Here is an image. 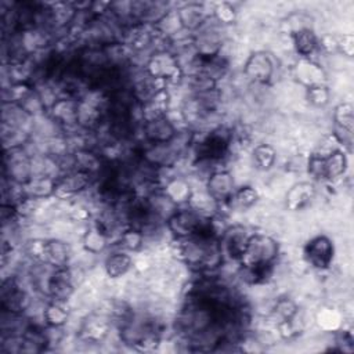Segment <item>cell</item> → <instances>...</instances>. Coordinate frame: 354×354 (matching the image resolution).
Instances as JSON below:
<instances>
[{"instance_id":"23","label":"cell","mask_w":354,"mask_h":354,"mask_svg":"<svg viewBox=\"0 0 354 354\" xmlns=\"http://www.w3.org/2000/svg\"><path fill=\"white\" fill-rule=\"evenodd\" d=\"M252 166L259 171H268L277 162V151L271 144L260 142L252 149Z\"/></svg>"},{"instance_id":"4","label":"cell","mask_w":354,"mask_h":354,"mask_svg":"<svg viewBox=\"0 0 354 354\" xmlns=\"http://www.w3.org/2000/svg\"><path fill=\"white\" fill-rule=\"evenodd\" d=\"M3 153V177L25 185L33 177L32 155L26 147L6 149Z\"/></svg>"},{"instance_id":"1","label":"cell","mask_w":354,"mask_h":354,"mask_svg":"<svg viewBox=\"0 0 354 354\" xmlns=\"http://www.w3.org/2000/svg\"><path fill=\"white\" fill-rule=\"evenodd\" d=\"M278 256L279 243L275 238L261 232H252L239 260V266L270 267L275 266Z\"/></svg>"},{"instance_id":"12","label":"cell","mask_w":354,"mask_h":354,"mask_svg":"<svg viewBox=\"0 0 354 354\" xmlns=\"http://www.w3.org/2000/svg\"><path fill=\"white\" fill-rule=\"evenodd\" d=\"M348 160L344 149H336L325 156H321V180L336 181L347 171Z\"/></svg>"},{"instance_id":"3","label":"cell","mask_w":354,"mask_h":354,"mask_svg":"<svg viewBox=\"0 0 354 354\" xmlns=\"http://www.w3.org/2000/svg\"><path fill=\"white\" fill-rule=\"evenodd\" d=\"M224 26L213 17H209L202 26L192 33V48L198 58L213 59L223 54L225 43Z\"/></svg>"},{"instance_id":"30","label":"cell","mask_w":354,"mask_h":354,"mask_svg":"<svg viewBox=\"0 0 354 354\" xmlns=\"http://www.w3.org/2000/svg\"><path fill=\"white\" fill-rule=\"evenodd\" d=\"M336 51L344 57H353L354 53V36L353 33H343L336 37Z\"/></svg>"},{"instance_id":"10","label":"cell","mask_w":354,"mask_h":354,"mask_svg":"<svg viewBox=\"0 0 354 354\" xmlns=\"http://www.w3.org/2000/svg\"><path fill=\"white\" fill-rule=\"evenodd\" d=\"M205 189L220 205H227L236 189L235 177L227 169H214L205 180Z\"/></svg>"},{"instance_id":"11","label":"cell","mask_w":354,"mask_h":354,"mask_svg":"<svg viewBox=\"0 0 354 354\" xmlns=\"http://www.w3.org/2000/svg\"><path fill=\"white\" fill-rule=\"evenodd\" d=\"M177 12L181 21L183 28L189 32L194 33L195 30H198L202 24L212 17V12L207 11V7L205 3H184L181 6L177 7Z\"/></svg>"},{"instance_id":"7","label":"cell","mask_w":354,"mask_h":354,"mask_svg":"<svg viewBox=\"0 0 354 354\" xmlns=\"http://www.w3.org/2000/svg\"><path fill=\"white\" fill-rule=\"evenodd\" d=\"M335 257V245L324 234L310 238L304 246V259L307 264L318 271H325L332 266Z\"/></svg>"},{"instance_id":"20","label":"cell","mask_w":354,"mask_h":354,"mask_svg":"<svg viewBox=\"0 0 354 354\" xmlns=\"http://www.w3.org/2000/svg\"><path fill=\"white\" fill-rule=\"evenodd\" d=\"M187 206H189L192 210H195L199 216L205 218H212L220 214V205L207 194L205 187L201 189L194 188Z\"/></svg>"},{"instance_id":"25","label":"cell","mask_w":354,"mask_h":354,"mask_svg":"<svg viewBox=\"0 0 354 354\" xmlns=\"http://www.w3.org/2000/svg\"><path fill=\"white\" fill-rule=\"evenodd\" d=\"M257 201H259L257 189L252 185H242L235 189V192L232 194L227 206L230 209L243 212V210H249L250 207H253L257 203Z\"/></svg>"},{"instance_id":"19","label":"cell","mask_w":354,"mask_h":354,"mask_svg":"<svg viewBox=\"0 0 354 354\" xmlns=\"http://www.w3.org/2000/svg\"><path fill=\"white\" fill-rule=\"evenodd\" d=\"M292 46L296 51V54L300 55V58H310L313 59V55L319 50V37L314 32L313 28L301 29L290 35Z\"/></svg>"},{"instance_id":"6","label":"cell","mask_w":354,"mask_h":354,"mask_svg":"<svg viewBox=\"0 0 354 354\" xmlns=\"http://www.w3.org/2000/svg\"><path fill=\"white\" fill-rule=\"evenodd\" d=\"M243 76L248 82L256 86H264L268 84L272 80V76L275 73V62L270 53L259 50L253 51L245 61Z\"/></svg>"},{"instance_id":"18","label":"cell","mask_w":354,"mask_h":354,"mask_svg":"<svg viewBox=\"0 0 354 354\" xmlns=\"http://www.w3.org/2000/svg\"><path fill=\"white\" fill-rule=\"evenodd\" d=\"M111 243H112L111 238L93 221L84 228L82 234L83 249L94 256L104 253L111 246Z\"/></svg>"},{"instance_id":"29","label":"cell","mask_w":354,"mask_h":354,"mask_svg":"<svg viewBox=\"0 0 354 354\" xmlns=\"http://www.w3.org/2000/svg\"><path fill=\"white\" fill-rule=\"evenodd\" d=\"M212 17L224 28L232 25L236 21V10L230 3H217L212 8Z\"/></svg>"},{"instance_id":"15","label":"cell","mask_w":354,"mask_h":354,"mask_svg":"<svg viewBox=\"0 0 354 354\" xmlns=\"http://www.w3.org/2000/svg\"><path fill=\"white\" fill-rule=\"evenodd\" d=\"M295 77L297 82L307 87L319 86L325 82V72L315 59L300 58L295 65Z\"/></svg>"},{"instance_id":"22","label":"cell","mask_w":354,"mask_h":354,"mask_svg":"<svg viewBox=\"0 0 354 354\" xmlns=\"http://www.w3.org/2000/svg\"><path fill=\"white\" fill-rule=\"evenodd\" d=\"M41 319L47 326L64 328L69 322V310L66 308L65 303L48 300L44 304Z\"/></svg>"},{"instance_id":"13","label":"cell","mask_w":354,"mask_h":354,"mask_svg":"<svg viewBox=\"0 0 354 354\" xmlns=\"http://www.w3.org/2000/svg\"><path fill=\"white\" fill-rule=\"evenodd\" d=\"M315 185L310 181H300L293 184L285 195V206L290 212H299L313 202L315 198Z\"/></svg>"},{"instance_id":"24","label":"cell","mask_w":354,"mask_h":354,"mask_svg":"<svg viewBox=\"0 0 354 354\" xmlns=\"http://www.w3.org/2000/svg\"><path fill=\"white\" fill-rule=\"evenodd\" d=\"M343 318L344 315L332 306L321 307L315 314V321L318 328L324 332H336L343 328Z\"/></svg>"},{"instance_id":"8","label":"cell","mask_w":354,"mask_h":354,"mask_svg":"<svg viewBox=\"0 0 354 354\" xmlns=\"http://www.w3.org/2000/svg\"><path fill=\"white\" fill-rule=\"evenodd\" d=\"M250 235H252V232L243 224L235 223V224L227 225L218 238L224 259L239 263Z\"/></svg>"},{"instance_id":"17","label":"cell","mask_w":354,"mask_h":354,"mask_svg":"<svg viewBox=\"0 0 354 354\" xmlns=\"http://www.w3.org/2000/svg\"><path fill=\"white\" fill-rule=\"evenodd\" d=\"M160 188L178 207L188 205V201L194 191V187L189 183V180L178 174H173L169 180H166L162 184Z\"/></svg>"},{"instance_id":"16","label":"cell","mask_w":354,"mask_h":354,"mask_svg":"<svg viewBox=\"0 0 354 354\" xmlns=\"http://www.w3.org/2000/svg\"><path fill=\"white\" fill-rule=\"evenodd\" d=\"M72 260V250L66 241L62 238H46L44 263L58 268L69 266Z\"/></svg>"},{"instance_id":"5","label":"cell","mask_w":354,"mask_h":354,"mask_svg":"<svg viewBox=\"0 0 354 354\" xmlns=\"http://www.w3.org/2000/svg\"><path fill=\"white\" fill-rule=\"evenodd\" d=\"M95 183V177L82 170H71L62 173L57 178L54 198L57 201H71L88 192Z\"/></svg>"},{"instance_id":"14","label":"cell","mask_w":354,"mask_h":354,"mask_svg":"<svg viewBox=\"0 0 354 354\" xmlns=\"http://www.w3.org/2000/svg\"><path fill=\"white\" fill-rule=\"evenodd\" d=\"M134 266V260L130 254V252H126L123 249H116L111 252L104 259V272L109 279H119L124 277Z\"/></svg>"},{"instance_id":"21","label":"cell","mask_w":354,"mask_h":354,"mask_svg":"<svg viewBox=\"0 0 354 354\" xmlns=\"http://www.w3.org/2000/svg\"><path fill=\"white\" fill-rule=\"evenodd\" d=\"M57 178L47 176H33L25 185L24 191L26 196L35 199H50L55 194Z\"/></svg>"},{"instance_id":"9","label":"cell","mask_w":354,"mask_h":354,"mask_svg":"<svg viewBox=\"0 0 354 354\" xmlns=\"http://www.w3.org/2000/svg\"><path fill=\"white\" fill-rule=\"evenodd\" d=\"M140 131L142 136L144 142L147 144H163V142H170L178 129L173 119H170L169 115L142 120L140 124Z\"/></svg>"},{"instance_id":"27","label":"cell","mask_w":354,"mask_h":354,"mask_svg":"<svg viewBox=\"0 0 354 354\" xmlns=\"http://www.w3.org/2000/svg\"><path fill=\"white\" fill-rule=\"evenodd\" d=\"M354 108L350 101H342L339 102L332 112V120L333 126L346 129L353 131L354 130Z\"/></svg>"},{"instance_id":"28","label":"cell","mask_w":354,"mask_h":354,"mask_svg":"<svg viewBox=\"0 0 354 354\" xmlns=\"http://www.w3.org/2000/svg\"><path fill=\"white\" fill-rule=\"evenodd\" d=\"M306 100L314 108H324L330 101V91L325 84L311 86L306 88Z\"/></svg>"},{"instance_id":"2","label":"cell","mask_w":354,"mask_h":354,"mask_svg":"<svg viewBox=\"0 0 354 354\" xmlns=\"http://www.w3.org/2000/svg\"><path fill=\"white\" fill-rule=\"evenodd\" d=\"M142 69L152 79L165 82L167 87L177 86L184 75L177 55L167 48L152 51L142 64Z\"/></svg>"},{"instance_id":"26","label":"cell","mask_w":354,"mask_h":354,"mask_svg":"<svg viewBox=\"0 0 354 354\" xmlns=\"http://www.w3.org/2000/svg\"><path fill=\"white\" fill-rule=\"evenodd\" d=\"M118 248L130 253H137L145 246V238L142 232L134 227H126L116 239Z\"/></svg>"}]
</instances>
